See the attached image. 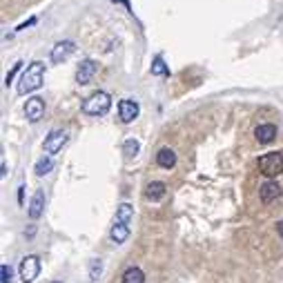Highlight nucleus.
<instances>
[{
	"label": "nucleus",
	"instance_id": "nucleus-13",
	"mask_svg": "<svg viewBox=\"0 0 283 283\" xmlns=\"http://www.w3.org/2000/svg\"><path fill=\"white\" fill-rule=\"evenodd\" d=\"M165 183H161V181H152V183H147V187H145V198L147 201H161V198L165 197Z\"/></svg>",
	"mask_w": 283,
	"mask_h": 283
},
{
	"label": "nucleus",
	"instance_id": "nucleus-7",
	"mask_svg": "<svg viewBox=\"0 0 283 283\" xmlns=\"http://www.w3.org/2000/svg\"><path fill=\"white\" fill-rule=\"evenodd\" d=\"M98 72V65L91 58H85V60L78 62L76 67V83L78 85H87V83H91V78H94V74Z\"/></svg>",
	"mask_w": 283,
	"mask_h": 283
},
{
	"label": "nucleus",
	"instance_id": "nucleus-19",
	"mask_svg": "<svg viewBox=\"0 0 283 283\" xmlns=\"http://www.w3.org/2000/svg\"><path fill=\"white\" fill-rule=\"evenodd\" d=\"M123 152H125V156H127V159H134L136 154L141 152V143L136 139H127L123 143Z\"/></svg>",
	"mask_w": 283,
	"mask_h": 283
},
{
	"label": "nucleus",
	"instance_id": "nucleus-14",
	"mask_svg": "<svg viewBox=\"0 0 283 283\" xmlns=\"http://www.w3.org/2000/svg\"><path fill=\"white\" fill-rule=\"evenodd\" d=\"M156 163H159L163 170H172L174 165H176V154H174V149L161 147L159 154H156Z\"/></svg>",
	"mask_w": 283,
	"mask_h": 283
},
{
	"label": "nucleus",
	"instance_id": "nucleus-23",
	"mask_svg": "<svg viewBox=\"0 0 283 283\" xmlns=\"http://www.w3.org/2000/svg\"><path fill=\"white\" fill-rule=\"evenodd\" d=\"M20 67H23V62H16V65H14V67H11V72L9 74H7V76H5V85H11V81H14V76H16V72H18V69Z\"/></svg>",
	"mask_w": 283,
	"mask_h": 283
},
{
	"label": "nucleus",
	"instance_id": "nucleus-12",
	"mask_svg": "<svg viewBox=\"0 0 283 283\" xmlns=\"http://www.w3.org/2000/svg\"><path fill=\"white\" fill-rule=\"evenodd\" d=\"M255 136H256V141H259L261 145L272 143V141L277 139V125H272V123H263V125H259V127L255 130Z\"/></svg>",
	"mask_w": 283,
	"mask_h": 283
},
{
	"label": "nucleus",
	"instance_id": "nucleus-15",
	"mask_svg": "<svg viewBox=\"0 0 283 283\" xmlns=\"http://www.w3.org/2000/svg\"><path fill=\"white\" fill-rule=\"evenodd\" d=\"M132 219H134V207H132L130 203H120V205L116 207V219H114V223H120V226H130Z\"/></svg>",
	"mask_w": 283,
	"mask_h": 283
},
{
	"label": "nucleus",
	"instance_id": "nucleus-22",
	"mask_svg": "<svg viewBox=\"0 0 283 283\" xmlns=\"http://www.w3.org/2000/svg\"><path fill=\"white\" fill-rule=\"evenodd\" d=\"M11 279H14L11 268L7 263H2V268H0V283H11Z\"/></svg>",
	"mask_w": 283,
	"mask_h": 283
},
{
	"label": "nucleus",
	"instance_id": "nucleus-3",
	"mask_svg": "<svg viewBox=\"0 0 283 283\" xmlns=\"http://www.w3.org/2000/svg\"><path fill=\"white\" fill-rule=\"evenodd\" d=\"M259 172L268 178H274L283 172V154L281 152H268L259 156Z\"/></svg>",
	"mask_w": 283,
	"mask_h": 283
},
{
	"label": "nucleus",
	"instance_id": "nucleus-10",
	"mask_svg": "<svg viewBox=\"0 0 283 283\" xmlns=\"http://www.w3.org/2000/svg\"><path fill=\"white\" fill-rule=\"evenodd\" d=\"M259 197H261V201L268 205V203H272V201H277L279 197H281V185H279L277 181H265L263 185L259 187Z\"/></svg>",
	"mask_w": 283,
	"mask_h": 283
},
{
	"label": "nucleus",
	"instance_id": "nucleus-8",
	"mask_svg": "<svg viewBox=\"0 0 283 283\" xmlns=\"http://www.w3.org/2000/svg\"><path fill=\"white\" fill-rule=\"evenodd\" d=\"M65 143H67V132H65V130H52L47 134V139H45V152H47V154H58Z\"/></svg>",
	"mask_w": 283,
	"mask_h": 283
},
{
	"label": "nucleus",
	"instance_id": "nucleus-4",
	"mask_svg": "<svg viewBox=\"0 0 283 283\" xmlns=\"http://www.w3.org/2000/svg\"><path fill=\"white\" fill-rule=\"evenodd\" d=\"M18 272H20V279H23V283L36 281V277L40 274V259H38V256H34V255L25 256V259L20 261Z\"/></svg>",
	"mask_w": 283,
	"mask_h": 283
},
{
	"label": "nucleus",
	"instance_id": "nucleus-9",
	"mask_svg": "<svg viewBox=\"0 0 283 283\" xmlns=\"http://www.w3.org/2000/svg\"><path fill=\"white\" fill-rule=\"evenodd\" d=\"M139 103L132 101V98H123V101L118 103V118L123 120V123H132V120L139 116Z\"/></svg>",
	"mask_w": 283,
	"mask_h": 283
},
{
	"label": "nucleus",
	"instance_id": "nucleus-24",
	"mask_svg": "<svg viewBox=\"0 0 283 283\" xmlns=\"http://www.w3.org/2000/svg\"><path fill=\"white\" fill-rule=\"evenodd\" d=\"M277 234L283 236V219H281V221H277Z\"/></svg>",
	"mask_w": 283,
	"mask_h": 283
},
{
	"label": "nucleus",
	"instance_id": "nucleus-16",
	"mask_svg": "<svg viewBox=\"0 0 283 283\" xmlns=\"http://www.w3.org/2000/svg\"><path fill=\"white\" fill-rule=\"evenodd\" d=\"M110 239L114 243H125L130 239V226H120V223H114L110 230Z\"/></svg>",
	"mask_w": 283,
	"mask_h": 283
},
{
	"label": "nucleus",
	"instance_id": "nucleus-18",
	"mask_svg": "<svg viewBox=\"0 0 283 283\" xmlns=\"http://www.w3.org/2000/svg\"><path fill=\"white\" fill-rule=\"evenodd\" d=\"M52 170H54V161L49 159V156H43V159L36 163L34 172H36V176H45V174H49Z\"/></svg>",
	"mask_w": 283,
	"mask_h": 283
},
{
	"label": "nucleus",
	"instance_id": "nucleus-26",
	"mask_svg": "<svg viewBox=\"0 0 283 283\" xmlns=\"http://www.w3.org/2000/svg\"><path fill=\"white\" fill-rule=\"evenodd\" d=\"M52 283H60V281H52Z\"/></svg>",
	"mask_w": 283,
	"mask_h": 283
},
{
	"label": "nucleus",
	"instance_id": "nucleus-20",
	"mask_svg": "<svg viewBox=\"0 0 283 283\" xmlns=\"http://www.w3.org/2000/svg\"><path fill=\"white\" fill-rule=\"evenodd\" d=\"M152 74H154V76H168V74H170V67L165 65V60L161 56H156L152 60Z\"/></svg>",
	"mask_w": 283,
	"mask_h": 283
},
{
	"label": "nucleus",
	"instance_id": "nucleus-1",
	"mask_svg": "<svg viewBox=\"0 0 283 283\" xmlns=\"http://www.w3.org/2000/svg\"><path fill=\"white\" fill-rule=\"evenodd\" d=\"M43 81H45V65L38 62V60H34L31 65H27V69L23 72L16 91H18L20 96H25V94H29V91L38 89V87L43 85Z\"/></svg>",
	"mask_w": 283,
	"mask_h": 283
},
{
	"label": "nucleus",
	"instance_id": "nucleus-5",
	"mask_svg": "<svg viewBox=\"0 0 283 283\" xmlns=\"http://www.w3.org/2000/svg\"><path fill=\"white\" fill-rule=\"evenodd\" d=\"M76 52V43L74 40H60V43H56L52 47V54H49V58H52V62H56V65H60V62H65L72 54Z\"/></svg>",
	"mask_w": 283,
	"mask_h": 283
},
{
	"label": "nucleus",
	"instance_id": "nucleus-25",
	"mask_svg": "<svg viewBox=\"0 0 283 283\" xmlns=\"http://www.w3.org/2000/svg\"><path fill=\"white\" fill-rule=\"evenodd\" d=\"M7 176V163H5V159H2V178Z\"/></svg>",
	"mask_w": 283,
	"mask_h": 283
},
{
	"label": "nucleus",
	"instance_id": "nucleus-11",
	"mask_svg": "<svg viewBox=\"0 0 283 283\" xmlns=\"http://www.w3.org/2000/svg\"><path fill=\"white\" fill-rule=\"evenodd\" d=\"M29 216L31 219H40L43 216V212H45V192L43 190H36L34 192V197H31V201H29Z\"/></svg>",
	"mask_w": 283,
	"mask_h": 283
},
{
	"label": "nucleus",
	"instance_id": "nucleus-6",
	"mask_svg": "<svg viewBox=\"0 0 283 283\" xmlns=\"http://www.w3.org/2000/svg\"><path fill=\"white\" fill-rule=\"evenodd\" d=\"M25 116H27L29 123H38L45 116V101L40 96H31L25 103Z\"/></svg>",
	"mask_w": 283,
	"mask_h": 283
},
{
	"label": "nucleus",
	"instance_id": "nucleus-17",
	"mask_svg": "<svg viewBox=\"0 0 283 283\" xmlns=\"http://www.w3.org/2000/svg\"><path fill=\"white\" fill-rule=\"evenodd\" d=\"M123 283H145V272L136 265H132L123 272Z\"/></svg>",
	"mask_w": 283,
	"mask_h": 283
},
{
	"label": "nucleus",
	"instance_id": "nucleus-21",
	"mask_svg": "<svg viewBox=\"0 0 283 283\" xmlns=\"http://www.w3.org/2000/svg\"><path fill=\"white\" fill-rule=\"evenodd\" d=\"M101 270H103V261L101 259H91V263H89V279L91 281H96V279L101 277Z\"/></svg>",
	"mask_w": 283,
	"mask_h": 283
},
{
	"label": "nucleus",
	"instance_id": "nucleus-2",
	"mask_svg": "<svg viewBox=\"0 0 283 283\" xmlns=\"http://www.w3.org/2000/svg\"><path fill=\"white\" fill-rule=\"evenodd\" d=\"M112 107V98L107 91H94L89 98L83 103V114L87 116H105Z\"/></svg>",
	"mask_w": 283,
	"mask_h": 283
}]
</instances>
